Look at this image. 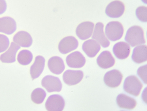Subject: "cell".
<instances>
[{"mask_svg":"<svg viewBox=\"0 0 147 111\" xmlns=\"http://www.w3.org/2000/svg\"><path fill=\"white\" fill-rule=\"evenodd\" d=\"M125 42L131 47H136L146 43L144 36V30L139 26L130 27L125 36Z\"/></svg>","mask_w":147,"mask_h":111,"instance_id":"1","label":"cell"},{"mask_svg":"<svg viewBox=\"0 0 147 111\" xmlns=\"http://www.w3.org/2000/svg\"><path fill=\"white\" fill-rule=\"evenodd\" d=\"M124 31V27L122 23L118 21H111L107 24L105 34L109 41L115 42L122 38Z\"/></svg>","mask_w":147,"mask_h":111,"instance_id":"2","label":"cell"},{"mask_svg":"<svg viewBox=\"0 0 147 111\" xmlns=\"http://www.w3.org/2000/svg\"><path fill=\"white\" fill-rule=\"evenodd\" d=\"M123 88L129 95L137 97L141 93L143 84L138 78L134 75H131L127 76L124 80Z\"/></svg>","mask_w":147,"mask_h":111,"instance_id":"3","label":"cell"},{"mask_svg":"<svg viewBox=\"0 0 147 111\" xmlns=\"http://www.w3.org/2000/svg\"><path fill=\"white\" fill-rule=\"evenodd\" d=\"M41 86L49 93L60 92L62 89V84L58 77L51 75H47L42 78Z\"/></svg>","mask_w":147,"mask_h":111,"instance_id":"4","label":"cell"},{"mask_svg":"<svg viewBox=\"0 0 147 111\" xmlns=\"http://www.w3.org/2000/svg\"><path fill=\"white\" fill-rule=\"evenodd\" d=\"M124 11V4L120 0H115L111 2L105 9L106 15L111 18H119L123 15Z\"/></svg>","mask_w":147,"mask_h":111,"instance_id":"5","label":"cell"},{"mask_svg":"<svg viewBox=\"0 0 147 111\" xmlns=\"http://www.w3.org/2000/svg\"><path fill=\"white\" fill-rule=\"evenodd\" d=\"M65 101L60 95H50L45 103V108L48 111H61L64 109Z\"/></svg>","mask_w":147,"mask_h":111,"instance_id":"6","label":"cell"},{"mask_svg":"<svg viewBox=\"0 0 147 111\" xmlns=\"http://www.w3.org/2000/svg\"><path fill=\"white\" fill-rule=\"evenodd\" d=\"M79 46V42L74 36H66L58 44V50L61 54H67L75 50Z\"/></svg>","mask_w":147,"mask_h":111,"instance_id":"7","label":"cell"},{"mask_svg":"<svg viewBox=\"0 0 147 111\" xmlns=\"http://www.w3.org/2000/svg\"><path fill=\"white\" fill-rule=\"evenodd\" d=\"M92 38L98 42L103 48H108L110 46V41L106 37L104 32V25L102 22L96 23L94 26V31L92 33Z\"/></svg>","mask_w":147,"mask_h":111,"instance_id":"8","label":"cell"},{"mask_svg":"<svg viewBox=\"0 0 147 111\" xmlns=\"http://www.w3.org/2000/svg\"><path fill=\"white\" fill-rule=\"evenodd\" d=\"M123 79V75L118 70H112L104 76V82L105 85L111 88H115L120 85Z\"/></svg>","mask_w":147,"mask_h":111,"instance_id":"9","label":"cell"},{"mask_svg":"<svg viewBox=\"0 0 147 111\" xmlns=\"http://www.w3.org/2000/svg\"><path fill=\"white\" fill-rule=\"evenodd\" d=\"M94 24L92 22H82L77 26L75 32L77 37L81 40H86L90 37L94 31Z\"/></svg>","mask_w":147,"mask_h":111,"instance_id":"10","label":"cell"},{"mask_svg":"<svg viewBox=\"0 0 147 111\" xmlns=\"http://www.w3.org/2000/svg\"><path fill=\"white\" fill-rule=\"evenodd\" d=\"M83 76L84 73L81 70H67L63 74L62 78L66 85L71 86L80 83Z\"/></svg>","mask_w":147,"mask_h":111,"instance_id":"11","label":"cell"},{"mask_svg":"<svg viewBox=\"0 0 147 111\" xmlns=\"http://www.w3.org/2000/svg\"><path fill=\"white\" fill-rule=\"evenodd\" d=\"M66 63L70 68H80L84 66L86 59L80 52L75 51L66 57Z\"/></svg>","mask_w":147,"mask_h":111,"instance_id":"12","label":"cell"},{"mask_svg":"<svg viewBox=\"0 0 147 111\" xmlns=\"http://www.w3.org/2000/svg\"><path fill=\"white\" fill-rule=\"evenodd\" d=\"M16 30V22L11 16L0 18V33L7 35L13 34Z\"/></svg>","mask_w":147,"mask_h":111,"instance_id":"13","label":"cell"},{"mask_svg":"<svg viewBox=\"0 0 147 111\" xmlns=\"http://www.w3.org/2000/svg\"><path fill=\"white\" fill-rule=\"evenodd\" d=\"M20 47L15 44V42L11 43L9 48L0 55L1 62L5 64H10L15 63L16 61V56L18 51Z\"/></svg>","mask_w":147,"mask_h":111,"instance_id":"14","label":"cell"},{"mask_svg":"<svg viewBox=\"0 0 147 111\" xmlns=\"http://www.w3.org/2000/svg\"><path fill=\"white\" fill-rule=\"evenodd\" d=\"M113 51L114 55L117 59L120 60H124L129 57L130 51H131V48L127 42L125 43L124 42H120L113 46Z\"/></svg>","mask_w":147,"mask_h":111,"instance_id":"15","label":"cell"},{"mask_svg":"<svg viewBox=\"0 0 147 111\" xmlns=\"http://www.w3.org/2000/svg\"><path fill=\"white\" fill-rule=\"evenodd\" d=\"M45 65V59L41 55H38L35 59V61L30 67V76L32 80L39 78L43 72Z\"/></svg>","mask_w":147,"mask_h":111,"instance_id":"16","label":"cell"},{"mask_svg":"<svg viewBox=\"0 0 147 111\" xmlns=\"http://www.w3.org/2000/svg\"><path fill=\"white\" fill-rule=\"evenodd\" d=\"M97 64L103 69H107L115 65V59L110 51H105L98 56L97 59Z\"/></svg>","mask_w":147,"mask_h":111,"instance_id":"17","label":"cell"},{"mask_svg":"<svg viewBox=\"0 0 147 111\" xmlns=\"http://www.w3.org/2000/svg\"><path fill=\"white\" fill-rule=\"evenodd\" d=\"M13 42L22 48H30L33 44V38L29 33L19 31L13 37Z\"/></svg>","mask_w":147,"mask_h":111,"instance_id":"18","label":"cell"},{"mask_svg":"<svg viewBox=\"0 0 147 111\" xmlns=\"http://www.w3.org/2000/svg\"><path fill=\"white\" fill-rule=\"evenodd\" d=\"M100 49V45L93 39L86 40L82 44V50L88 57L93 58L96 57Z\"/></svg>","mask_w":147,"mask_h":111,"instance_id":"19","label":"cell"},{"mask_svg":"<svg viewBox=\"0 0 147 111\" xmlns=\"http://www.w3.org/2000/svg\"><path fill=\"white\" fill-rule=\"evenodd\" d=\"M48 68L54 74H61L65 69V64L60 57L54 56L48 61Z\"/></svg>","mask_w":147,"mask_h":111,"instance_id":"20","label":"cell"},{"mask_svg":"<svg viewBox=\"0 0 147 111\" xmlns=\"http://www.w3.org/2000/svg\"><path fill=\"white\" fill-rule=\"evenodd\" d=\"M117 103L120 108L128 110L134 109L137 106L136 99L123 93L117 96Z\"/></svg>","mask_w":147,"mask_h":111,"instance_id":"21","label":"cell"},{"mask_svg":"<svg viewBox=\"0 0 147 111\" xmlns=\"http://www.w3.org/2000/svg\"><path fill=\"white\" fill-rule=\"evenodd\" d=\"M131 59L134 63L141 64L147 61V46L141 45L136 46L133 51Z\"/></svg>","mask_w":147,"mask_h":111,"instance_id":"22","label":"cell"},{"mask_svg":"<svg viewBox=\"0 0 147 111\" xmlns=\"http://www.w3.org/2000/svg\"><path fill=\"white\" fill-rule=\"evenodd\" d=\"M33 58L34 56L32 52L27 49H24L19 52L16 59L21 65H28L32 63Z\"/></svg>","mask_w":147,"mask_h":111,"instance_id":"23","label":"cell"},{"mask_svg":"<svg viewBox=\"0 0 147 111\" xmlns=\"http://www.w3.org/2000/svg\"><path fill=\"white\" fill-rule=\"evenodd\" d=\"M46 91L42 88H36L32 91L31 94V99L34 103L37 105L41 104L46 98Z\"/></svg>","mask_w":147,"mask_h":111,"instance_id":"24","label":"cell"},{"mask_svg":"<svg viewBox=\"0 0 147 111\" xmlns=\"http://www.w3.org/2000/svg\"><path fill=\"white\" fill-rule=\"evenodd\" d=\"M136 16L138 19L143 22L147 21V7L146 6H139L136 11Z\"/></svg>","mask_w":147,"mask_h":111,"instance_id":"25","label":"cell"},{"mask_svg":"<svg viewBox=\"0 0 147 111\" xmlns=\"http://www.w3.org/2000/svg\"><path fill=\"white\" fill-rule=\"evenodd\" d=\"M10 46V42L7 36L0 34V53H3L9 48Z\"/></svg>","mask_w":147,"mask_h":111,"instance_id":"26","label":"cell"},{"mask_svg":"<svg viewBox=\"0 0 147 111\" xmlns=\"http://www.w3.org/2000/svg\"><path fill=\"white\" fill-rule=\"evenodd\" d=\"M146 65H144L143 67L139 68L137 70V74L143 80L144 84H147V78H146Z\"/></svg>","mask_w":147,"mask_h":111,"instance_id":"27","label":"cell"},{"mask_svg":"<svg viewBox=\"0 0 147 111\" xmlns=\"http://www.w3.org/2000/svg\"><path fill=\"white\" fill-rule=\"evenodd\" d=\"M7 8V5L5 0H0V15L5 12Z\"/></svg>","mask_w":147,"mask_h":111,"instance_id":"28","label":"cell"},{"mask_svg":"<svg viewBox=\"0 0 147 111\" xmlns=\"http://www.w3.org/2000/svg\"><path fill=\"white\" fill-rule=\"evenodd\" d=\"M142 1H143L144 3H147V1H146V0H142Z\"/></svg>","mask_w":147,"mask_h":111,"instance_id":"29","label":"cell"}]
</instances>
